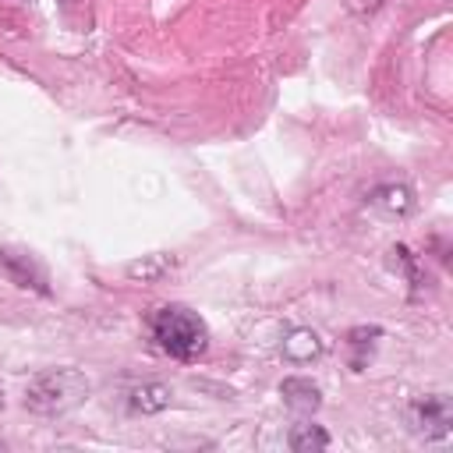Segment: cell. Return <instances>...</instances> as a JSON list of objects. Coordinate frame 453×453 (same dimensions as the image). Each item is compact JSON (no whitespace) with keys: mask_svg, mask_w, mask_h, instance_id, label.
<instances>
[{"mask_svg":"<svg viewBox=\"0 0 453 453\" xmlns=\"http://www.w3.org/2000/svg\"><path fill=\"white\" fill-rule=\"evenodd\" d=\"M379 4L382 0H347V7L357 11V14H372V11H379Z\"/></svg>","mask_w":453,"mask_h":453,"instance_id":"cell-12","label":"cell"},{"mask_svg":"<svg viewBox=\"0 0 453 453\" xmlns=\"http://www.w3.org/2000/svg\"><path fill=\"white\" fill-rule=\"evenodd\" d=\"M152 336L177 361H198L209 350V326L188 304H163L152 315Z\"/></svg>","mask_w":453,"mask_h":453,"instance_id":"cell-1","label":"cell"},{"mask_svg":"<svg viewBox=\"0 0 453 453\" xmlns=\"http://www.w3.org/2000/svg\"><path fill=\"white\" fill-rule=\"evenodd\" d=\"M127 403H131V411H138V414H159V411H166V407L173 403V393H170V386H163V382H142V386L131 389Z\"/></svg>","mask_w":453,"mask_h":453,"instance_id":"cell-7","label":"cell"},{"mask_svg":"<svg viewBox=\"0 0 453 453\" xmlns=\"http://www.w3.org/2000/svg\"><path fill=\"white\" fill-rule=\"evenodd\" d=\"M322 347L326 343H322V336L315 329H294L283 340V357L294 361V365H308V361H315L322 354Z\"/></svg>","mask_w":453,"mask_h":453,"instance_id":"cell-6","label":"cell"},{"mask_svg":"<svg viewBox=\"0 0 453 453\" xmlns=\"http://www.w3.org/2000/svg\"><path fill=\"white\" fill-rule=\"evenodd\" d=\"M411 428L425 439H446L453 428V403L442 393H428L418 396L411 403Z\"/></svg>","mask_w":453,"mask_h":453,"instance_id":"cell-3","label":"cell"},{"mask_svg":"<svg viewBox=\"0 0 453 453\" xmlns=\"http://www.w3.org/2000/svg\"><path fill=\"white\" fill-rule=\"evenodd\" d=\"M0 273L21 287V290H35L42 297H50V276L42 269V262L28 251H18V248H0Z\"/></svg>","mask_w":453,"mask_h":453,"instance_id":"cell-4","label":"cell"},{"mask_svg":"<svg viewBox=\"0 0 453 453\" xmlns=\"http://www.w3.org/2000/svg\"><path fill=\"white\" fill-rule=\"evenodd\" d=\"M372 205H379L382 212H393V216H403L414 209V191L407 184H382L372 191Z\"/></svg>","mask_w":453,"mask_h":453,"instance_id":"cell-9","label":"cell"},{"mask_svg":"<svg viewBox=\"0 0 453 453\" xmlns=\"http://www.w3.org/2000/svg\"><path fill=\"white\" fill-rule=\"evenodd\" d=\"M0 407H4V389H0Z\"/></svg>","mask_w":453,"mask_h":453,"instance_id":"cell-13","label":"cell"},{"mask_svg":"<svg viewBox=\"0 0 453 453\" xmlns=\"http://www.w3.org/2000/svg\"><path fill=\"white\" fill-rule=\"evenodd\" d=\"M280 396L290 411L297 414H315L322 407V389L311 382V379H301V375H290L280 382Z\"/></svg>","mask_w":453,"mask_h":453,"instance_id":"cell-5","label":"cell"},{"mask_svg":"<svg viewBox=\"0 0 453 453\" xmlns=\"http://www.w3.org/2000/svg\"><path fill=\"white\" fill-rule=\"evenodd\" d=\"M85 396H88V379L78 368H50V372H39L25 386V407L42 418L64 414L78 407Z\"/></svg>","mask_w":453,"mask_h":453,"instance_id":"cell-2","label":"cell"},{"mask_svg":"<svg viewBox=\"0 0 453 453\" xmlns=\"http://www.w3.org/2000/svg\"><path fill=\"white\" fill-rule=\"evenodd\" d=\"M375 336H379V329H375V326H372V329H350L347 343H350L354 350H365V347H372V343H375Z\"/></svg>","mask_w":453,"mask_h":453,"instance_id":"cell-11","label":"cell"},{"mask_svg":"<svg viewBox=\"0 0 453 453\" xmlns=\"http://www.w3.org/2000/svg\"><path fill=\"white\" fill-rule=\"evenodd\" d=\"M173 265H177V258L173 255H166V251H156V255H142V258H134V262H127V276L131 280H142V283H156V280H163V276H170L173 273Z\"/></svg>","mask_w":453,"mask_h":453,"instance_id":"cell-8","label":"cell"},{"mask_svg":"<svg viewBox=\"0 0 453 453\" xmlns=\"http://www.w3.org/2000/svg\"><path fill=\"white\" fill-rule=\"evenodd\" d=\"M287 446L294 453H319L329 446V432L322 425H294L287 435Z\"/></svg>","mask_w":453,"mask_h":453,"instance_id":"cell-10","label":"cell"}]
</instances>
